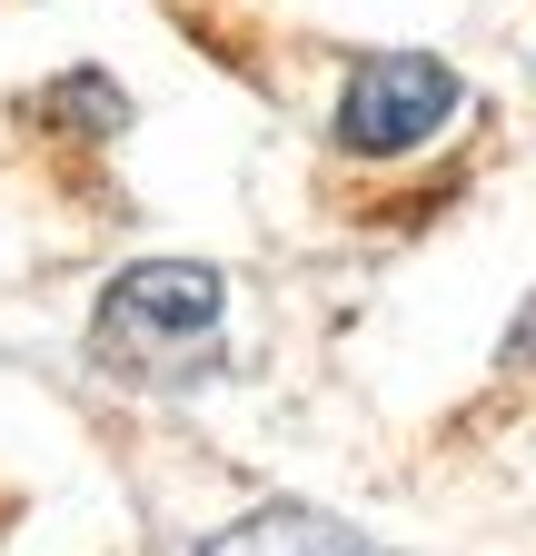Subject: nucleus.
<instances>
[{
  "label": "nucleus",
  "instance_id": "f257e3e1",
  "mask_svg": "<svg viewBox=\"0 0 536 556\" xmlns=\"http://www.w3.org/2000/svg\"><path fill=\"white\" fill-rule=\"evenodd\" d=\"M90 368L119 388H199L229 368V278L209 258H129L90 308Z\"/></svg>",
  "mask_w": 536,
  "mask_h": 556
},
{
  "label": "nucleus",
  "instance_id": "f03ea898",
  "mask_svg": "<svg viewBox=\"0 0 536 556\" xmlns=\"http://www.w3.org/2000/svg\"><path fill=\"white\" fill-rule=\"evenodd\" d=\"M457 110H467V80L437 50H358L348 80H339L328 129H339L348 160H418Z\"/></svg>",
  "mask_w": 536,
  "mask_h": 556
},
{
  "label": "nucleus",
  "instance_id": "7ed1b4c3",
  "mask_svg": "<svg viewBox=\"0 0 536 556\" xmlns=\"http://www.w3.org/2000/svg\"><path fill=\"white\" fill-rule=\"evenodd\" d=\"M199 556H387V546L328 507H248L239 527L199 536Z\"/></svg>",
  "mask_w": 536,
  "mask_h": 556
}]
</instances>
